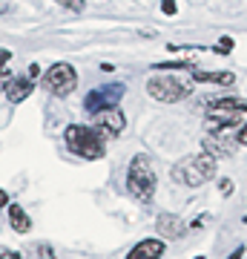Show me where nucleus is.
Returning a JSON list of instances; mask_svg holds the SVG:
<instances>
[{
	"label": "nucleus",
	"instance_id": "4468645a",
	"mask_svg": "<svg viewBox=\"0 0 247 259\" xmlns=\"http://www.w3.org/2000/svg\"><path fill=\"white\" fill-rule=\"evenodd\" d=\"M213 52H219V55H230V52H233V37H221L219 44L213 47Z\"/></svg>",
	"mask_w": 247,
	"mask_h": 259
},
{
	"label": "nucleus",
	"instance_id": "9b49d317",
	"mask_svg": "<svg viewBox=\"0 0 247 259\" xmlns=\"http://www.w3.org/2000/svg\"><path fill=\"white\" fill-rule=\"evenodd\" d=\"M6 207H9V222H12L15 231H18V233H29V231H32V219L26 216V210H23L20 204H12L9 202Z\"/></svg>",
	"mask_w": 247,
	"mask_h": 259
},
{
	"label": "nucleus",
	"instance_id": "b1692460",
	"mask_svg": "<svg viewBox=\"0 0 247 259\" xmlns=\"http://www.w3.org/2000/svg\"><path fill=\"white\" fill-rule=\"evenodd\" d=\"M0 90H3V81H0Z\"/></svg>",
	"mask_w": 247,
	"mask_h": 259
},
{
	"label": "nucleus",
	"instance_id": "2eb2a0df",
	"mask_svg": "<svg viewBox=\"0 0 247 259\" xmlns=\"http://www.w3.org/2000/svg\"><path fill=\"white\" fill-rule=\"evenodd\" d=\"M161 12H164V15H170V18H173L175 12H178V3H175V0H161Z\"/></svg>",
	"mask_w": 247,
	"mask_h": 259
},
{
	"label": "nucleus",
	"instance_id": "f8f14e48",
	"mask_svg": "<svg viewBox=\"0 0 247 259\" xmlns=\"http://www.w3.org/2000/svg\"><path fill=\"white\" fill-rule=\"evenodd\" d=\"M192 81H195V83L210 81V83H221V87H230V83L236 81V75H233V72H202V69H192Z\"/></svg>",
	"mask_w": 247,
	"mask_h": 259
},
{
	"label": "nucleus",
	"instance_id": "aec40b11",
	"mask_svg": "<svg viewBox=\"0 0 247 259\" xmlns=\"http://www.w3.org/2000/svg\"><path fill=\"white\" fill-rule=\"evenodd\" d=\"M58 3H64V6H72V9H81L83 0H58Z\"/></svg>",
	"mask_w": 247,
	"mask_h": 259
},
{
	"label": "nucleus",
	"instance_id": "1a4fd4ad",
	"mask_svg": "<svg viewBox=\"0 0 247 259\" xmlns=\"http://www.w3.org/2000/svg\"><path fill=\"white\" fill-rule=\"evenodd\" d=\"M164 239H141L127 253V259H161L164 256Z\"/></svg>",
	"mask_w": 247,
	"mask_h": 259
},
{
	"label": "nucleus",
	"instance_id": "9d476101",
	"mask_svg": "<svg viewBox=\"0 0 247 259\" xmlns=\"http://www.w3.org/2000/svg\"><path fill=\"white\" fill-rule=\"evenodd\" d=\"M156 228H158L161 236H167V239H178V236L187 233V225H184L178 216H173V213H161L158 222H156Z\"/></svg>",
	"mask_w": 247,
	"mask_h": 259
},
{
	"label": "nucleus",
	"instance_id": "0eeeda50",
	"mask_svg": "<svg viewBox=\"0 0 247 259\" xmlns=\"http://www.w3.org/2000/svg\"><path fill=\"white\" fill-rule=\"evenodd\" d=\"M121 95H124V83H110V87H98V90H92L86 98H83V110L89 112H98L104 107H118Z\"/></svg>",
	"mask_w": 247,
	"mask_h": 259
},
{
	"label": "nucleus",
	"instance_id": "393cba45",
	"mask_svg": "<svg viewBox=\"0 0 247 259\" xmlns=\"http://www.w3.org/2000/svg\"><path fill=\"white\" fill-rule=\"evenodd\" d=\"M195 259H204V256H195Z\"/></svg>",
	"mask_w": 247,
	"mask_h": 259
},
{
	"label": "nucleus",
	"instance_id": "412c9836",
	"mask_svg": "<svg viewBox=\"0 0 247 259\" xmlns=\"http://www.w3.org/2000/svg\"><path fill=\"white\" fill-rule=\"evenodd\" d=\"M37 75H40V66L32 64V66H29V78H37Z\"/></svg>",
	"mask_w": 247,
	"mask_h": 259
},
{
	"label": "nucleus",
	"instance_id": "6e6552de",
	"mask_svg": "<svg viewBox=\"0 0 247 259\" xmlns=\"http://www.w3.org/2000/svg\"><path fill=\"white\" fill-rule=\"evenodd\" d=\"M3 93H6V98L12 104H20L35 93V81L29 75H15V78H9V81L3 83Z\"/></svg>",
	"mask_w": 247,
	"mask_h": 259
},
{
	"label": "nucleus",
	"instance_id": "ddd939ff",
	"mask_svg": "<svg viewBox=\"0 0 247 259\" xmlns=\"http://www.w3.org/2000/svg\"><path fill=\"white\" fill-rule=\"evenodd\" d=\"M156 69H195L192 61H164V64H156Z\"/></svg>",
	"mask_w": 247,
	"mask_h": 259
},
{
	"label": "nucleus",
	"instance_id": "7ed1b4c3",
	"mask_svg": "<svg viewBox=\"0 0 247 259\" xmlns=\"http://www.w3.org/2000/svg\"><path fill=\"white\" fill-rule=\"evenodd\" d=\"M127 187H129V193L135 196L138 202H150V199L156 196L158 176H156V167H153V161H150L146 153H138V156L129 161Z\"/></svg>",
	"mask_w": 247,
	"mask_h": 259
},
{
	"label": "nucleus",
	"instance_id": "6ab92c4d",
	"mask_svg": "<svg viewBox=\"0 0 247 259\" xmlns=\"http://www.w3.org/2000/svg\"><path fill=\"white\" fill-rule=\"evenodd\" d=\"M230 193H233V182L224 179V182H221V196H230Z\"/></svg>",
	"mask_w": 247,
	"mask_h": 259
},
{
	"label": "nucleus",
	"instance_id": "f257e3e1",
	"mask_svg": "<svg viewBox=\"0 0 247 259\" xmlns=\"http://www.w3.org/2000/svg\"><path fill=\"white\" fill-rule=\"evenodd\" d=\"M216 176V156L210 153H192L184 156L178 164L173 167V182L187 187H202Z\"/></svg>",
	"mask_w": 247,
	"mask_h": 259
},
{
	"label": "nucleus",
	"instance_id": "4be33fe9",
	"mask_svg": "<svg viewBox=\"0 0 247 259\" xmlns=\"http://www.w3.org/2000/svg\"><path fill=\"white\" fill-rule=\"evenodd\" d=\"M241 256H244V245H241V248H236L233 253H230V259H241Z\"/></svg>",
	"mask_w": 247,
	"mask_h": 259
},
{
	"label": "nucleus",
	"instance_id": "39448f33",
	"mask_svg": "<svg viewBox=\"0 0 247 259\" xmlns=\"http://www.w3.org/2000/svg\"><path fill=\"white\" fill-rule=\"evenodd\" d=\"M75 87H78V75H75L72 64H55L43 75V90L58 95V98H66Z\"/></svg>",
	"mask_w": 247,
	"mask_h": 259
},
{
	"label": "nucleus",
	"instance_id": "f03ea898",
	"mask_svg": "<svg viewBox=\"0 0 247 259\" xmlns=\"http://www.w3.org/2000/svg\"><path fill=\"white\" fill-rule=\"evenodd\" d=\"M64 141H66V147L72 150L75 156L89 158V161L104 158V153H107V139H104L101 130H95V127L69 124V127L64 130Z\"/></svg>",
	"mask_w": 247,
	"mask_h": 259
},
{
	"label": "nucleus",
	"instance_id": "20e7f679",
	"mask_svg": "<svg viewBox=\"0 0 247 259\" xmlns=\"http://www.w3.org/2000/svg\"><path fill=\"white\" fill-rule=\"evenodd\" d=\"M146 93L161 104H175L192 93V78H181V75H170V72L153 75L146 81Z\"/></svg>",
	"mask_w": 247,
	"mask_h": 259
},
{
	"label": "nucleus",
	"instance_id": "a211bd4d",
	"mask_svg": "<svg viewBox=\"0 0 247 259\" xmlns=\"http://www.w3.org/2000/svg\"><path fill=\"white\" fill-rule=\"evenodd\" d=\"M236 139H238V144H244V147H247V124H241V127H238Z\"/></svg>",
	"mask_w": 247,
	"mask_h": 259
},
{
	"label": "nucleus",
	"instance_id": "dca6fc26",
	"mask_svg": "<svg viewBox=\"0 0 247 259\" xmlns=\"http://www.w3.org/2000/svg\"><path fill=\"white\" fill-rule=\"evenodd\" d=\"M12 61V52L9 49H0V72H6V64Z\"/></svg>",
	"mask_w": 247,
	"mask_h": 259
},
{
	"label": "nucleus",
	"instance_id": "5701e85b",
	"mask_svg": "<svg viewBox=\"0 0 247 259\" xmlns=\"http://www.w3.org/2000/svg\"><path fill=\"white\" fill-rule=\"evenodd\" d=\"M6 204H9V193H6V190H0V207H6Z\"/></svg>",
	"mask_w": 247,
	"mask_h": 259
},
{
	"label": "nucleus",
	"instance_id": "423d86ee",
	"mask_svg": "<svg viewBox=\"0 0 247 259\" xmlns=\"http://www.w3.org/2000/svg\"><path fill=\"white\" fill-rule=\"evenodd\" d=\"M92 127L101 130L104 139H115V136H121V133H124L127 118H124V112H121L118 107H104V110L92 112Z\"/></svg>",
	"mask_w": 247,
	"mask_h": 259
},
{
	"label": "nucleus",
	"instance_id": "f3484780",
	"mask_svg": "<svg viewBox=\"0 0 247 259\" xmlns=\"http://www.w3.org/2000/svg\"><path fill=\"white\" fill-rule=\"evenodd\" d=\"M0 259H20L18 250H6V248H0Z\"/></svg>",
	"mask_w": 247,
	"mask_h": 259
}]
</instances>
